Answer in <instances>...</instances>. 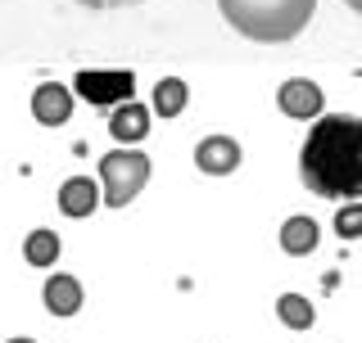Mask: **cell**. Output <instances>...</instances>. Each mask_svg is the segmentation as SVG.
Here are the masks:
<instances>
[{
	"instance_id": "cell-18",
	"label": "cell",
	"mask_w": 362,
	"mask_h": 343,
	"mask_svg": "<svg viewBox=\"0 0 362 343\" xmlns=\"http://www.w3.org/2000/svg\"><path fill=\"white\" fill-rule=\"evenodd\" d=\"M9 343H37V339H9Z\"/></svg>"
},
{
	"instance_id": "cell-11",
	"label": "cell",
	"mask_w": 362,
	"mask_h": 343,
	"mask_svg": "<svg viewBox=\"0 0 362 343\" xmlns=\"http://www.w3.org/2000/svg\"><path fill=\"white\" fill-rule=\"evenodd\" d=\"M41 299L54 316H73L77 307H82V284H77V276H50Z\"/></svg>"
},
{
	"instance_id": "cell-12",
	"label": "cell",
	"mask_w": 362,
	"mask_h": 343,
	"mask_svg": "<svg viewBox=\"0 0 362 343\" xmlns=\"http://www.w3.org/2000/svg\"><path fill=\"white\" fill-rule=\"evenodd\" d=\"M190 104V86L181 82V77H163V82L154 86V113L158 118H181V109Z\"/></svg>"
},
{
	"instance_id": "cell-1",
	"label": "cell",
	"mask_w": 362,
	"mask_h": 343,
	"mask_svg": "<svg viewBox=\"0 0 362 343\" xmlns=\"http://www.w3.org/2000/svg\"><path fill=\"white\" fill-rule=\"evenodd\" d=\"M299 176L317 199H362V118H317L299 150Z\"/></svg>"
},
{
	"instance_id": "cell-15",
	"label": "cell",
	"mask_w": 362,
	"mask_h": 343,
	"mask_svg": "<svg viewBox=\"0 0 362 343\" xmlns=\"http://www.w3.org/2000/svg\"><path fill=\"white\" fill-rule=\"evenodd\" d=\"M335 235L339 239H362V203H344L335 212Z\"/></svg>"
},
{
	"instance_id": "cell-6",
	"label": "cell",
	"mask_w": 362,
	"mask_h": 343,
	"mask_svg": "<svg viewBox=\"0 0 362 343\" xmlns=\"http://www.w3.org/2000/svg\"><path fill=\"white\" fill-rule=\"evenodd\" d=\"M195 167L204 176H231L240 167V145L231 136H204L195 145Z\"/></svg>"
},
{
	"instance_id": "cell-16",
	"label": "cell",
	"mask_w": 362,
	"mask_h": 343,
	"mask_svg": "<svg viewBox=\"0 0 362 343\" xmlns=\"http://www.w3.org/2000/svg\"><path fill=\"white\" fill-rule=\"evenodd\" d=\"M86 9H122V5H141V0H77Z\"/></svg>"
},
{
	"instance_id": "cell-9",
	"label": "cell",
	"mask_w": 362,
	"mask_h": 343,
	"mask_svg": "<svg viewBox=\"0 0 362 343\" xmlns=\"http://www.w3.org/2000/svg\"><path fill=\"white\" fill-rule=\"evenodd\" d=\"M95 208H100V190L90 176H73L59 186V212L64 217H90Z\"/></svg>"
},
{
	"instance_id": "cell-10",
	"label": "cell",
	"mask_w": 362,
	"mask_h": 343,
	"mask_svg": "<svg viewBox=\"0 0 362 343\" xmlns=\"http://www.w3.org/2000/svg\"><path fill=\"white\" fill-rule=\"evenodd\" d=\"M317 239H322V231H317L313 217H290V222L281 226V248H286L290 258H308L317 248Z\"/></svg>"
},
{
	"instance_id": "cell-3",
	"label": "cell",
	"mask_w": 362,
	"mask_h": 343,
	"mask_svg": "<svg viewBox=\"0 0 362 343\" xmlns=\"http://www.w3.org/2000/svg\"><path fill=\"white\" fill-rule=\"evenodd\" d=\"M150 181V158L136 150H113L100 163V186H105V203L109 208H127L136 194Z\"/></svg>"
},
{
	"instance_id": "cell-8",
	"label": "cell",
	"mask_w": 362,
	"mask_h": 343,
	"mask_svg": "<svg viewBox=\"0 0 362 343\" xmlns=\"http://www.w3.org/2000/svg\"><path fill=\"white\" fill-rule=\"evenodd\" d=\"M150 118H154V109L136 104V100H122V104L109 113V136L118 145H141L145 136H150Z\"/></svg>"
},
{
	"instance_id": "cell-4",
	"label": "cell",
	"mask_w": 362,
	"mask_h": 343,
	"mask_svg": "<svg viewBox=\"0 0 362 343\" xmlns=\"http://www.w3.org/2000/svg\"><path fill=\"white\" fill-rule=\"evenodd\" d=\"M73 90L86 100V104H95V109H109V104H122V100L136 90V77L122 68V73H100V68H82L77 73V82Z\"/></svg>"
},
{
	"instance_id": "cell-17",
	"label": "cell",
	"mask_w": 362,
	"mask_h": 343,
	"mask_svg": "<svg viewBox=\"0 0 362 343\" xmlns=\"http://www.w3.org/2000/svg\"><path fill=\"white\" fill-rule=\"evenodd\" d=\"M344 5H349V9H354V14H362V0H344Z\"/></svg>"
},
{
	"instance_id": "cell-14",
	"label": "cell",
	"mask_w": 362,
	"mask_h": 343,
	"mask_svg": "<svg viewBox=\"0 0 362 343\" xmlns=\"http://www.w3.org/2000/svg\"><path fill=\"white\" fill-rule=\"evenodd\" d=\"M23 258H28L32 267H54V262H59V235L54 231H32L23 239Z\"/></svg>"
},
{
	"instance_id": "cell-13",
	"label": "cell",
	"mask_w": 362,
	"mask_h": 343,
	"mask_svg": "<svg viewBox=\"0 0 362 343\" xmlns=\"http://www.w3.org/2000/svg\"><path fill=\"white\" fill-rule=\"evenodd\" d=\"M276 321L286 330H313L317 312H313L308 299H299V294H281V299H276Z\"/></svg>"
},
{
	"instance_id": "cell-5",
	"label": "cell",
	"mask_w": 362,
	"mask_h": 343,
	"mask_svg": "<svg viewBox=\"0 0 362 343\" xmlns=\"http://www.w3.org/2000/svg\"><path fill=\"white\" fill-rule=\"evenodd\" d=\"M276 109L294 122H317L322 109H326V95L308 77H290V82H281V90H276Z\"/></svg>"
},
{
	"instance_id": "cell-2",
	"label": "cell",
	"mask_w": 362,
	"mask_h": 343,
	"mask_svg": "<svg viewBox=\"0 0 362 343\" xmlns=\"http://www.w3.org/2000/svg\"><path fill=\"white\" fill-rule=\"evenodd\" d=\"M222 18L258 45H286L313 23L317 0H218Z\"/></svg>"
},
{
	"instance_id": "cell-7",
	"label": "cell",
	"mask_w": 362,
	"mask_h": 343,
	"mask_svg": "<svg viewBox=\"0 0 362 343\" xmlns=\"http://www.w3.org/2000/svg\"><path fill=\"white\" fill-rule=\"evenodd\" d=\"M32 118L41 127H64L73 118V90L59 86V82H41L37 95H32Z\"/></svg>"
}]
</instances>
